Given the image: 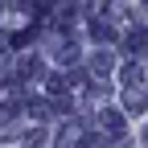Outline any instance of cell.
I'll list each match as a JSON object with an SVG mask.
<instances>
[{
  "label": "cell",
  "mask_w": 148,
  "mask_h": 148,
  "mask_svg": "<svg viewBox=\"0 0 148 148\" xmlns=\"http://www.w3.org/2000/svg\"><path fill=\"white\" fill-rule=\"evenodd\" d=\"M127 49H148V33H132V37H127Z\"/></svg>",
  "instance_id": "6da1fadb"
},
{
  "label": "cell",
  "mask_w": 148,
  "mask_h": 148,
  "mask_svg": "<svg viewBox=\"0 0 148 148\" xmlns=\"http://www.w3.org/2000/svg\"><path fill=\"white\" fill-rule=\"evenodd\" d=\"M103 127H111V132H119L123 123H119V115H115V111H103Z\"/></svg>",
  "instance_id": "7a4b0ae2"
},
{
  "label": "cell",
  "mask_w": 148,
  "mask_h": 148,
  "mask_svg": "<svg viewBox=\"0 0 148 148\" xmlns=\"http://www.w3.org/2000/svg\"><path fill=\"white\" fill-rule=\"evenodd\" d=\"M123 78H127V82H140L144 74H140V66H127V70H123Z\"/></svg>",
  "instance_id": "3957f363"
},
{
  "label": "cell",
  "mask_w": 148,
  "mask_h": 148,
  "mask_svg": "<svg viewBox=\"0 0 148 148\" xmlns=\"http://www.w3.org/2000/svg\"><path fill=\"white\" fill-rule=\"evenodd\" d=\"M127 107H132V111H140V107H144V95H136V90H132V95H127Z\"/></svg>",
  "instance_id": "277c9868"
},
{
  "label": "cell",
  "mask_w": 148,
  "mask_h": 148,
  "mask_svg": "<svg viewBox=\"0 0 148 148\" xmlns=\"http://www.w3.org/2000/svg\"><path fill=\"white\" fill-rule=\"evenodd\" d=\"M82 148H103V140H99V136H86V140H82Z\"/></svg>",
  "instance_id": "5b68a950"
}]
</instances>
